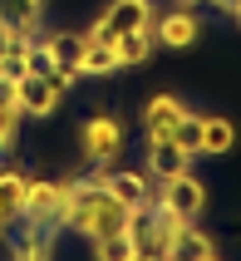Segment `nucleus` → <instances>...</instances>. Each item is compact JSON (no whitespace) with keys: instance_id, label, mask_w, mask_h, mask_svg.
Here are the masks:
<instances>
[{"instance_id":"nucleus-1","label":"nucleus","mask_w":241,"mask_h":261,"mask_svg":"<svg viewBox=\"0 0 241 261\" xmlns=\"http://www.w3.org/2000/svg\"><path fill=\"white\" fill-rule=\"evenodd\" d=\"M128 212L133 207L109 192L103 182L94 177H79V182H59V227H69V232L89 237V242H99V237H118L128 227Z\"/></svg>"},{"instance_id":"nucleus-2","label":"nucleus","mask_w":241,"mask_h":261,"mask_svg":"<svg viewBox=\"0 0 241 261\" xmlns=\"http://www.w3.org/2000/svg\"><path fill=\"white\" fill-rule=\"evenodd\" d=\"M157 10L153 0H109V10L94 20L89 35H99V40H114V35H128V30H153Z\"/></svg>"},{"instance_id":"nucleus-3","label":"nucleus","mask_w":241,"mask_h":261,"mask_svg":"<svg viewBox=\"0 0 241 261\" xmlns=\"http://www.w3.org/2000/svg\"><path fill=\"white\" fill-rule=\"evenodd\" d=\"M79 143H84V158L89 163H114L118 153H123V123L109 114H94L79 128Z\"/></svg>"},{"instance_id":"nucleus-4","label":"nucleus","mask_w":241,"mask_h":261,"mask_svg":"<svg viewBox=\"0 0 241 261\" xmlns=\"http://www.w3.org/2000/svg\"><path fill=\"white\" fill-rule=\"evenodd\" d=\"M20 217L30 227H59V182L49 177H30L25 182V202H20Z\"/></svg>"},{"instance_id":"nucleus-5","label":"nucleus","mask_w":241,"mask_h":261,"mask_svg":"<svg viewBox=\"0 0 241 261\" xmlns=\"http://www.w3.org/2000/svg\"><path fill=\"white\" fill-rule=\"evenodd\" d=\"M59 94L55 84H49V74H25L20 84H15V103H20V114H30V118H49L59 109Z\"/></svg>"},{"instance_id":"nucleus-6","label":"nucleus","mask_w":241,"mask_h":261,"mask_svg":"<svg viewBox=\"0 0 241 261\" xmlns=\"http://www.w3.org/2000/svg\"><path fill=\"white\" fill-rule=\"evenodd\" d=\"M157 202H163V207H172V212H182V217L192 222L202 207H207V188H202L192 173H182V177H172V182H163Z\"/></svg>"},{"instance_id":"nucleus-7","label":"nucleus","mask_w":241,"mask_h":261,"mask_svg":"<svg viewBox=\"0 0 241 261\" xmlns=\"http://www.w3.org/2000/svg\"><path fill=\"white\" fill-rule=\"evenodd\" d=\"M197 35H202V25H197V15L187 10V5H182V10H172V15H157V20H153V40H157V44H168V49H187Z\"/></svg>"},{"instance_id":"nucleus-8","label":"nucleus","mask_w":241,"mask_h":261,"mask_svg":"<svg viewBox=\"0 0 241 261\" xmlns=\"http://www.w3.org/2000/svg\"><path fill=\"white\" fill-rule=\"evenodd\" d=\"M187 109L172 94H157V99H148V109H143V138L148 143H163L172 128H177V118H182Z\"/></svg>"},{"instance_id":"nucleus-9","label":"nucleus","mask_w":241,"mask_h":261,"mask_svg":"<svg viewBox=\"0 0 241 261\" xmlns=\"http://www.w3.org/2000/svg\"><path fill=\"white\" fill-rule=\"evenodd\" d=\"M148 173H153L157 182H172V177L192 173V153H187V148H177L172 138H163V143H148Z\"/></svg>"},{"instance_id":"nucleus-10","label":"nucleus","mask_w":241,"mask_h":261,"mask_svg":"<svg viewBox=\"0 0 241 261\" xmlns=\"http://www.w3.org/2000/svg\"><path fill=\"white\" fill-rule=\"evenodd\" d=\"M40 15H44V0H0V25L15 40H30L40 30Z\"/></svg>"},{"instance_id":"nucleus-11","label":"nucleus","mask_w":241,"mask_h":261,"mask_svg":"<svg viewBox=\"0 0 241 261\" xmlns=\"http://www.w3.org/2000/svg\"><path fill=\"white\" fill-rule=\"evenodd\" d=\"M231 143H236V128H231L227 118H217V114L202 118V128H197V158H222Z\"/></svg>"},{"instance_id":"nucleus-12","label":"nucleus","mask_w":241,"mask_h":261,"mask_svg":"<svg viewBox=\"0 0 241 261\" xmlns=\"http://www.w3.org/2000/svg\"><path fill=\"white\" fill-rule=\"evenodd\" d=\"M123 69L114 55V40H99V35H89L84 30V49H79V74H114Z\"/></svg>"},{"instance_id":"nucleus-13","label":"nucleus","mask_w":241,"mask_h":261,"mask_svg":"<svg viewBox=\"0 0 241 261\" xmlns=\"http://www.w3.org/2000/svg\"><path fill=\"white\" fill-rule=\"evenodd\" d=\"M44 49H49V59H55V69L79 74V49H84V35H69V30H59V35H49V40H44Z\"/></svg>"},{"instance_id":"nucleus-14","label":"nucleus","mask_w":241,"mask_h":261,"mask_svg":"<svg viewBox=\"0 0 241 261\" xmlns=\"http://www.w3.org/2000/svg\"><path fill=\"white\" fill-rule=\"evenodd\" d=\"M172 256H187V261H212V256H217V242H212V237H202V232H192V222H187L182 232L172 237Z\"/></svg>"},{"instance_id":"nucleus-15","label":"nucleus","mask_w":241,"mask_h":261,"mask_svg":"<svg viewBox=\"0 0 241 261\" xmlns=\"http://www.w3.org/2000/svg\"><path fill=\"white\" fill-rule=\"evenodd\" d=\"M114 55H118V64H143V59L153 55V35H148V30L114 35Z\"/></svg>"},{"instance_id":"nucleus-16","label":"nucleus","mask_w":241,"mask_h":261,"mask_svg":"<svg viewBox=\"0 0 241 261\" xmlns=\"http://www.w3.org/2000/svg\"><path fill=\"white\" fill-rule=\"evenodd\" d=\"M15 256L20 261H44V256H55V227H40V232H30L15 242Z\"/></svg>"},{"instance_id":"nucleus-17","label":"nucleus","mask_w":241,"mask_h":261,"mask_svg":"<svg viewBox=\"0 0 241 261\" xmlns=\"http://www.w3.org/2000/svg\"><path fill=\"white\" fill-rule=\"evenodd\" d=\"M109 192H118L128 207H138L148 202V182H143V173H109V182H103Z\"/></svg>"},{"instance_id":"nucleus-18","label":"nucleus","mask_w":241,"mask_h":261,"mask_svg":"<svg viewBox=\"0 0 241 261\" xmlns=\"http://www.w3.org/2000/svg\"><path fill=\"white\" fill-rule=\"evenodd\" d=\"M0 74H5V79H15V84H20L25 74H35V69H30V40H15L10 49L0 55Z\"/></svg>"},{"instance_id":"nucleus-19","label":"nucleus","mask_w":241,"mask_h":261,"mask_svg":"<svg viewBox=\"0 0 241 261\" xmlns=\"http://www.w3.org/2000/svg\"><path fill=\"white\" fill-rule=\"evenodd\" d=\"M25 182L30 177L20 173V168H5V173H0V202L10 207L15 217H20V202H25Z\"/></svg>"},{"instance_id":"nucleus-20","label":"nucleus","mask_w":241,"mask_h":261,"mask_svg":"<svg viewBox=\"0 0 241 261\" xmlns=\"http://www.w3.org/2000/svg\"><path fill=\"white\" fill-rule=\"evenodd\" d=\"M20 103H10V99H0V153L5 148H15V133H20Z\"/></svg>"},{"instance_id":"nucleus-21","label":"nucleus","mask_w":241,"mask_h":261,"mask_svg":"<svg viewBox=\"0 0 241 261\" xmlns=\"http://www.w3.org/2000/svg\"><path fill=\"white\" fill-rule=\"evenodd\" d=\"M197 128H202V118H197V114H182V118H177V128H172L168 138H172L177 148H187L192 158H197Z\"/></svg>"},{"instance_id":"nucleus-22","label":"nucleus","mask_w":241,"mask_h":261,"mask_svg":"<svg viewBox=\"0 0 241 261\" xmlns=\"http://www.w3.org/2000/svg\"><path fill=\"white\" fill-rule=\"evenodd\" d=\"M94 251H99L103 261H109V256H133V242H128L123 232H118V237H99V242H94Z\"/></svg>"},{"instance_id":"nucleus-23","label":"nucleus","mask_w":241,"mask_h":261,"mask_svg":"<svg viewBox=\"0 0 241 261\" xmlns=\"http://www.w3.org/2000/svg\"><path fill=\"white\" fill-rule=\"evenodd\" d=\"M30 69H35V74H49V69H55V59H49L44 44H30Z\"/></svg>"},{"instance_id":"nucleus-24","label":"nucleus","mask_w":241,"mask_h":261,"mask_svg":"<svg viewBox=\"0 0 241 261\" xmlns=\"http://www.w3.org/2000/svg\"><path fill=\"white\" fill-rule=\"evenodd\" d=\"M15 222H20V217H15V212H10V207H5V202H0V237H10V227H15Z\"/></svg>"},{"instance_id":"nucleus-25","label":"nucleus","mask_w":241,"mask_h":261,"mask_svg":"<svg viewBox=\"0 0 241 261\" xmlns=\"http://www.w3.org/2000/svg\"><path fill=\"white\" fill-rule=\"evenodd\" d=\"M10 44H15V35H10V30H5V25H0V55H5Z\"/></svg>"},{"instance_id":"nucleus-26","label":"nucleus","mask_w":241,"mask_h":261,"mask_svg":"<svg viewBox=\"0 0 241 261\" xmlns=\"http://www.w3.org/2000/svg\"><path fill=\"white\" fill-rule=\"evenodd\" d=\"M212 5H222L227 15H236V10H241V0H212Z\"/></svg>"},{"instance_id":"nucleus-27","label":"nucleus","mask_w":241,"mask_h":261,"mask_svg":"<svg viewBox=\"0 0 241 261\" xmlns=\"http://www.w3.org/2000/svg\"><path fill=\"white\" fill-rule=\"evenodd\" d=\"M182 5H197V0H182Z\"/></svg>"},{"instance_id":"nucleus-28","label":"nucleus","mask_w":241,"mask_h":261,"mask_svg":"<svg viewBox=\"0 0 241 261\" xmlns=\"http://www.w3.org/2000/svg\"><path fill=\"white\" fill-rule=\"evenodd\" d=\"M236 25H241V10H236Z\"/></svg>"}]
</instances>
